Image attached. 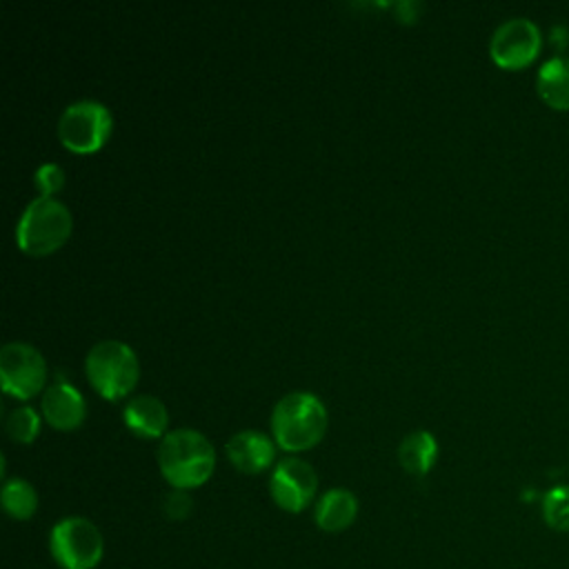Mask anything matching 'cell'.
Masks as SVG:
<instances>
[{"mask_svg": "<svg viewBox=\"0 0 569 569\" xmlns=\"http://www.w3.org/2000/svg\"><path fill=\"white\" fill-rule=\"evenodd\" d=\"M84 371L93 389L109 400L124 398L138 382L140 365L133 349L116 338L98 340L84 358Z\"/></svg>", "mask_w": 569, "mask_h": 569, "instance_id": "cell-4", "label": "cell"}, {"mask_svg": "<svg viewBox=\"0 0 569 569\" xmlns=\"http://www.w3.org/2000/svg\"><path fill=\"white\" fill-rule=\"evenodd\" d=\"M542 518L556 531H569V487H553L542 498Z\"/></svg>", "mask_w": 569, "mask_h": 569, "instance_id": "cell-17", "label": "cell"}, {"mask_svg": "<svg viewBox=\"0 0 569 569\" xmlns=\"http://www.w3.org/2000/svg\"><path fill=\"white\" fill-rule=\"evenodd\" d=\"M40 409H42V416L47 418V422L62 431L80 427L84 420V413H87L82 393L64 380H56L49 387H44Z\"/></svg>", "mask_w": 569, "mask_h": 569, "instance_id": "cell-10", "label": "cell"}, {"mask_svg": "<svg viewBox=\"0 0 569 569\" xmlns=\"http://www.w3.org/2000/svg\"><path fill=\"white\" fill-rule=\"evenodd\" d=\"M49 553L60 569H96L104 556V540L89 518L67 516L49 531Z\"/></svg>", "mask_w": 569, "mask_h": 569, "instance_id": "cell-5", "label": "cell"}, {"mask_svg": "<svg viewBox=\"0 0 569 569\" xmlns=\"http://www.w3.org/2000/svg\"><path fill=\"white\" fill-rule=\"evenodd\" d=\"M47 362L42 353L20 340H11L0 349V382L2 389L18 398H31L44 387Z\"/></svg>", "mask_w": 569, "mask_h": 569, "instance_id": "cell-8", "label": "cell"}, {"mask_svg": "<svg viewBox=\"0 0 569 569\" xmlns=\"http://www.w3.org/2000/svg\"><path fill=\"white\" fill-rule=\"evenodd\" d=\"M536 91L545 104L558 111L569 109V58L553 56L545 60L536 76Z\"/></svg>", "mask_w": 569, "mask_h": 569, "instance_id": "cell-14", "label": "cell"}, {"mask_svg": "<svg viewBox=\"0 0 569 569\" xmlns=\"http://www.w3.org/2000/svg\"><path fill=\"white\" fill-rule=\"evenodd\" d=\"M542 47V33L531 18H507L500 22L489 40V53L496 64L505 69H522L533 62Z\"/></svg>", "mask_w": 569, "mask_h": 569, "instance_id": "cell-7", "label": "cell"}, {"mask_svg": "<svg viewBox=\"0 0 569 569\" xmlns=\"http://www.w3.org/2000/svg\"><path fill=\"white\" fill-rule=\"evenodd\" d=\"M393 7H396V11H398L400 20H413V18H416V11L420 9V4L413 2V0H409V2L402 0V2H396Z\"/></svg>", "mask_w": 569, "mask_h": 569, "instance_id": "cell-21", "label": "cell"}, {"mask_svg": "<svg viewBox=\"0 0 569 569\" xmlns=\"http://www.w3.org/2000/svg\"><path fill=\"white\" fill-rule=\"evenodd\" d=\"M318 491V473L316 469L296 456H287L276 462L269 478V493L273 502L289 511L298 513L311 505Z\"/></svg>", "mask_w": 569, "mask_h": 569, "instance_id": "cell-9", "label": "cell"}, {"mask_svg": "<svg viewBox=\"0 0 569 569\" xmlns=\"http://www.w3.org/2000/svg\"><path fill=\"white\" fill-rule=\"evenodd\" d=\"M4 429L7 433L16 440V442H31L38 431H40V416L33 407L29 405H22V407H16L9 411L7 420H4Z\"/></svg>", "mask_w": 569, "mask_h": 569, "instance_id": "cell-18", "label": "cell"}, {"mask_svg": "<svg viewBox=\"0 0 569 569\" xmlns=\"http://www.w3.org/2000/svg\"><path fill=\"white\" fill-rule=\"evenodd\" d=\"M111 111L91 98L76 100L67 104L58 118L60 142L78 153H89L102 147L111 133Z\"/></svg>", "mask_w": 569, "mask_h": 569, "instance_id": "cell-6", "label": "cell"}, {"mask_svg": "<svg viewBox=\"0 0 569 569\" xmlns=\"http://www.w3.org/2000/svg\"><path fill=\"white\" fill-rule=\"evenodd\" d=\"M164 513L171 518V520H182L191 513V496L184 491V489H171L167 496H164Z\"/></svg>", "mask_w": 569, "mask_h": 569, "instance_id": "cell-20", "label": "cell"}, {"mask_svg": "<svg viewBox=\"0 0 569 569\" xmlns=\"http://www.w3.org/2000/svg\"><path fill=\"white\" fill-rule=\"evenodd\" d=\"M73 218L69 207L53 196H36L16 224V242L24 253L47 256L60 249L71 236Z\"/></svg>", "mask_w": 569, "mask_h": 569, "instance_id": "cell-3", "label": "cell"}, {"mask_svg": "<svg viewBox=\"0 0 569 569\" xmlns=\"http://www.w3.org/2000/svg\"><path fill=\"white\" fill-rule=\"evenodd\" d=\"M327 429V409L311 391H289L271 409V433L284 451L313 447Z\"/></svg>", "mask_w": 569, "mask_h": 569, "instance_id": "cell-2", "label": "cell"}, {"mask_svg": "<svg viewBox=\"0 0 569 569\" xmlns=\"http://www.w3.org/2000/svg\"><path fill=\"white\" fill-rule=\"evenodd\" d=\"M122 420L133 433L142 438H158L164 436L169 413L160 398L151 393H138L124 402Z\"/></svg>", "mask_w": 569, "mask_h": 569, "instance_id": "cell-12", "label": "cell"}, {"mask_svg": "<svg viewBox=\"0 0 569 569\" xmlns=\"http://www.w3.org/2000/svg\"><path fill=\"white\" fill-rule=\"evenodd\" d=\"M438 458V442L427 429H416L407 433L398 445V460L405 471L413 476H425Z\"/></svg>", "mask_w": 569, "mask_h": 569, "instance_id": "cell-15", "label": "cell"}, {"mask_svg": "<svg viewBox=\"0 0 569 569\" xmlns=\"http://www.w3.org/2000/svg\"><path fill=\"white\" fill-rule=\"evenodd\" d=\"M356 516H358V498L353 491H349L345 487L327 489L318 498L316 511H313L316 525L329 533L345 531L347 527H351Z\"/></svg>", "mask_w": 569, "mask_h": 569, "instance_id": "cell-13", "label": "cell"}, {"mask_svg": "<svg viewBox=\"0 0 569 569\" xmlns=\"http://www.w3.org/2000/svg\"><path fill=\"white\" fill-rule=\"evenodd\" d=\"M227 458L242 473H260L276 458V440L256 429L236 431L227 440Z\"/></svg>", "mask_w": 569, "mask_h": 569, "instance_id": "cell-11", "label": "cell"}, {"mask_svg": "<svg viewBox=\"0 0 569 569\" xmlns=\"http://www.w3.org/2000/svg\"><path fill=\"white\" fill-rule=\"evenodd\" d=\"M158 467L173 489H193L209 480L216 467V449L196 429L178 427L162 436L158 445Z\"/></svg>", "mask_w": 569, "mask_h": 569, "instance_id": "cell-1", "label": "cell"}, {"mask_svg": "<svg viewBox=\"0 0 569 569\" xmlns=\"http://www.w3.org/2000/svg\"><path fill=\"white\" fill-rule=\"evenodd\" d=\"M33 182L38 184L40 196H53L64 187V171L56 162H42L33 173Z\"/></svg>", "mask_w": 569, "mask_h": 569, "instance_id": "cell-19", "label": "cell"}, {"mask_svg": "<svg viewBox=\"0 0 569 569\" xmlns=\"http://www.w3.org/2000/svg\"><path fill=\"white\" fill-rule=\"evenodd\" d=\"M2 507L16 520H29L38 509L36 487L24 478H11L2 485Z\"/></svg>", "mask_w": 569, "mask_h": 569, "instance_id": "cell-16", "label": "cell"}]
</instances>
